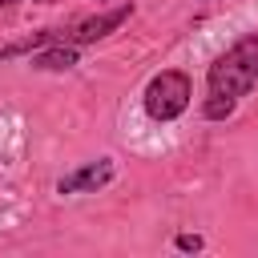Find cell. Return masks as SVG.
I'll return each instance as SVG.
<instances>
[{
  "instance_id": "obj_3",
  "label": "cell",
  "mask_w": 258,
  "mask_h": 258,
  "mask_svg": "<svg viewBox=\"0 0 258 258\" xmlns=\"http://www.w3.org/2000/svg\"><path fill=\"white\" fill-rule=\"evenodd\" d=\"M129 16H133V4L125 0V4L109 8V12H97V16L77 20V24H69V28H52V44H93V40L109 36L113 28H121Z\"/></svg>"
},
{
  "instance_id": "obj_5",
  "label": "cell",
  "mask_w": 258,
  "mask_h": 258,
  "mask_svg": "<svg viewBox=\"0 0 258 258\" xmlns=\"http://www.w3.org/2000/svg\"><path fill=\"white\" fill-rule=\"evenodd\" d=\"M77 64V44H48L32 52V69H73Z\"/></svg>"
},
{
  "instance_id": "obj_2",
  "label": "cell",
  "mask_w": 258,
  "mask_h": 258,
  "mask_svg": "<svg viewBox=\"0 0 258 258\" xmlns=\"http://www.w3.org/2000/svg\"><path fill=\"white\" fill-rule=\"evenodd\" d=\"M189 97H194L189 77H185L181 69H161L157 77H149L141 101H145V113H149L153 121H173V117L185 113Z\"/></svg>"
},
{
  "instance_id": "obj_7",
  "label": "cell",
  "mask_w": 258,
  "mask_h": 258,
  "mask_svg": "<svg viewBox=\"0 0 258 258\" xmlns=\"http://www.w3.org/2000/svg\"><path fill=\"white\" fill-rule=\"evenodd\" d=\"M12 4H16V0H0V8H12Z\"/></svg>"
},
{
  "instance_id": "obj_4",
  "label": "cell",
  "mask_w": 258,
  "mask_h": 258,
  "mask_svg": "<svg viewBox=\"0 0 258 258\" xmlns=\"http://www.w3.org/2000/svg\"><path fill=\"white\" fill-rule=\"evenodd\" d=\"M109 181H113V161H109V157H97V161L64 173V177L56 181V189H60V194H97V189L109 185Z\"/></svg>"
},
{
  "instance_id": "obj_6",
  "label": "cell",
  "mask_w": 258,
  "mask_h": 258,
  "mask_svg": "<svg viewBox=\"0 0 258 258\" xmlns=\"http://www.w3.org/2000/svg\"><path fill=\"white\" fill-rule=\"evenodd\" d=\"M177 250H202V238L198 234H177Z\"/></svg>"
},
{
  "instance_id": "obj_8",
  "label": "cell",
  "mask_w": 258,
  "mask_h": 258,
  "mask_svg": "<svg viewBox=\"0 0 258 258\" xmlns=\"http://www.w3.org/2000/svg\"><path fill=\"white\" fill-rule=\"evenodd\" d=\"M40 4H56V0H40Z\"/></svg>"
},
{
  "instance_id": "obj_1",
  "label": "cell",
  "mask_w": 258,
  "mask_h": 258,
  "mask_svg": "<svg viewBox=\"0 0 258 258\" xmlns=\"http://www.w3.org/2000/svg\"><path fill=\"white\" fill-rule=\"evenodd\" d=\"M258 85V32L230 44L206 73V117L222 121L234 113V105Z\"/></svg>"
}]
</instances>
